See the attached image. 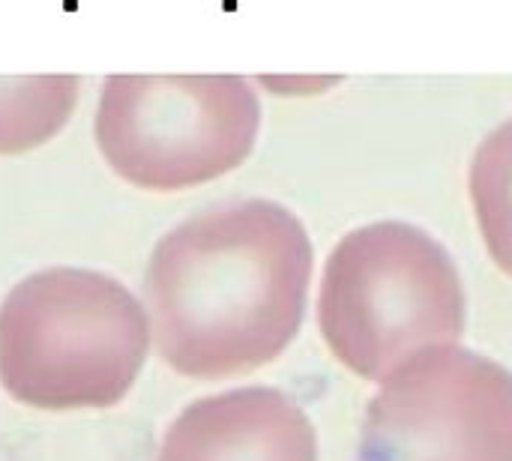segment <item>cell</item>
I'll return each mask as SVG.
<instances>
[{"mask_svg": "<svg viewBox=\"0 0 512 461\" xmlns=\"http://www.w3.org/2000/svg\"><path fill=\"white\" fill-rule=\"evenodd\" d=\"M312 261L300 216L267 198L216 204L177 225L150 267L168 363L195 378L273 363L303 327Z\"/></svg>", "mask_w": 512, "mask_h": 461, "instance_id": "1", "label": "cell"}, {"mask_svg": "<svg viewBox=\"0 0 512 461\" xmlns=\"http://www.w3.org/2000/svg\"><path fill=\"white\" fill-rule=\"evenodd\" d=\"M318 327L330 354L366 381L456 345L465 333V285L453 255L423 228L372 222L330 252L318 294Z\"/></svg>", "mask_w": 512, "mask_h": 461, "instance_id": "2", "label": "cell"}, {"mask_svg": "<svg viewBox=\"0 0 512 461\" xmlns=\"http://www.w3.org/2000/svg\"><path fill=\"white\" fill-rule=\"evenodd\" d=\"M258 129L261 102L246 75H108L93 123L111 171L150 192L240 168Z\"/></svg>", "mask_w": 512, "mask_h": 461, "instance_id": "3", "label": "cell"}, {"mask_svg": "<svg viewBox=\"0 0 512 461\" xmlns=\"http://www.w3.org/2000/svg\"><path fill=\"white\" fill-rule=\"evenodd\" d=\"M357 461H512V372L456 345L411 357L372 396Z\"/></svg>", "mask_w": 512, "mask_h": 461, "instance_id": "4", "label": "cell"}, {"mask_svg": "<svg viewBox=\"0 0 512 461\" xmlns=\"http://www.w3.org/2000/svg\"><path fill=\"white\" fill-rule=\"evenodd\" d=\"M162 461H318V438L294 399L252 387L192 405L171 429Z\"/></svg>", "mask_w": 512, "mask_h": 461, "instance_id": "5", "label": "cell"}, {"mask_svg": "<svg viewBox=\"0 0 512 461\" xmlns=\"http://www.w3.org/2000/svg\"><path fill=\"white\" fill-rule=\"evenodd\" d=\"M78 93V75H0V153L54 138L72 120Z\"/></svg>", "mask_w": 512, "mask_h": 461, "instance_id": "6", "label": "cell"}, {"mask_svg": "<svg viewBox=\"0 0 512 461\" xmlns=\"http://www.w3.org/2000/svg\"><path fill=\"white\" fill-rule=\"evenodd\" d=\"M468 192L492 261L512 276V117L480 141Z\"/></svg>", "mask_w": 512, "mask_h": 461, "instance_id": "7", "label": "cell"}, {"mask_svg": "<svg viewBox=\"0 0 512 461\" xmlns=\"http://www.w3.org/2000/svg\"><path fill=\"white\" fill-rule=\"evenodd\" d=\"M339 75H258V84L276 96H312L339 84Z\"/></svg>", "mask_w": 512, "mask_h": 461, "instance_id": "8", "label": "cell"}, {"mask_svg": "<svg viewBox=\"0 0 512 461\" xmlns=\"http://www.w3.org/2000/svg\"><path fill=\"white\" fill-rule=\"evenodd\" d=\"M240 0H222V12H237Z\"/></svg>", "mask_w": 512, "mask_h": 461, "instance_id": "9", "label": "cell"}, {"mask_svg": "<svg viewBox=\"0 0 512 461\" xmlns=\"http://www.w3.org/2000/svg\"><path fill=\"white\" fill-rule=\"evenodd\" d=\"M63 12H78V0H63Z\"/></svg>", "mask_w": 512, "mask_h": 461, "instance_id": "10", "label": "cell"}]
</instances>
